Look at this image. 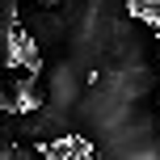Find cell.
Listing matches in <instances>:
<instances>
[{
    "label": "cell",
    "instance_id": "obj_1",
    "mask_svg": "<svg viewBox=\"0 0 160 160\" xmlns=\"http://www.w3.org/2000/svg\"><path fill=\"white\" fill-rule=\"evenodd\" d=\"M42 160H93V143L84 135H55L38 143Z\"/></svg>",
    "mask_w": 160,
    "mask_h": 160
}]
</instances>
